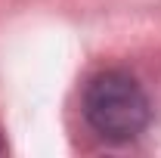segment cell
I'll return each instance as SVG.
<instances>
[{
  "label": "cell",
  "instance_id": "obj_1",
  "mask_svg": "<svg viewBox=\"0 0 161 158\" xmlns=\"http://www.w3.org/2000/svg\"><path fill=\"white\" fill-rule=\"evenodd\" d=\"M84 115L99 137L124 143L149 124V99L130 75L105 71L90 81L84 93Z\"/></svg>",
  "mask_w": 161,
  "mask_h": 158
}]
</instances>
